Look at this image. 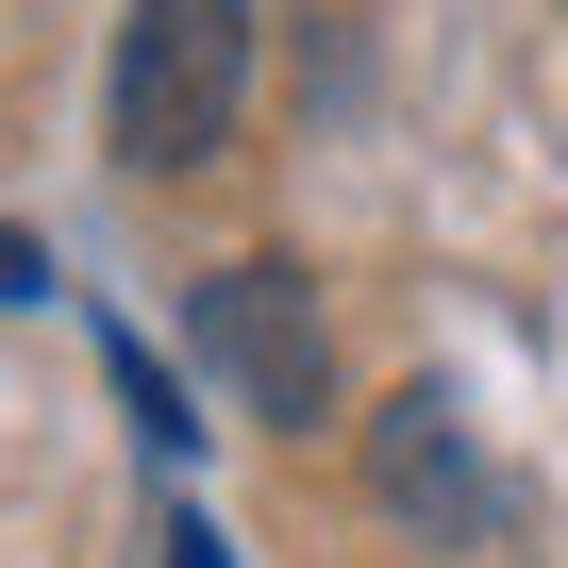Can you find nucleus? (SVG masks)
Returning a JSON list of instances; mask_svg holds the SVG:
<instances>
[{
    "instance_id": "nucleus-1",
    "label": "nucleus",
    "mask_w": 568,
    "mask_h": 568,
    "mask_svg": "<svg viewBox=\"0 0 568 568\" xmlns=\"http://www.w3.org/2000/svg\"><path fill=\"white\" fill-rule=\"evenodd\" d=\"M234 101H251V0H134L118 18V84H101L118 168H201Z\"/></svg>"
},
{
    "instance_id": "nucleus-2",
    "label": "nucleus",
    "mask_w": 568,
    "mask_h": 568,
    "mask_svg": "<svg viewBox=\"0 0 568 568\" xmlns=\"http://www.w3.org/2000/svg\"><path fill=\"white\" fill-rule=\"evenodd\" d=\"M184 335H201V368L267 418V435H302V418H335V335H318V284L284 267V251H234V267H201L184 284Z\"/></svg>"
},
{
    "instance_id": "nucleus-3",
    "label": "nucleus",
    "mask_w": 568,
    "mask_h": 568,
    "mask_svg": "<svg viewBox=\"0 0 568 568\" xmlns=\"http://www.w3.org/2000/svg\"><path fill=\"white\" fill-rule=\"evenodd\" d=\"M368 485H385V518H418V535H485V518H501V485H485L452 385H402V402L368 418Z\"/></svg>"
},
{
    "instance_id": "nucleus-4",
    "label": "nucleus",
    "mask_w": 568,
    "mask_h": 568,
    "mask_svg": "<svg viewBox=\"0 0 568 568\" xmlns=\"http://www.w3.org/2000/svg\"><path fill=\"white\" fill-rule=\"evenodd\" d=\"M118 402H134V435H151V452H184V435H201V418H184V402H168V368H151V352H134V335H118Z\"/></svg>"
},
{
    "instance_id": "nucleus-5",
    "label": "nucleus",
    "mask_w": 568,
    "mask_h": 568,
    "mask_svg": "<svg viewBox=\"0 0 568 568\" xmlns=\"http://www.w3.org/2000/svg\"><path fill=\"white\" fill-rule=\"evenodd\" d=\"M168 568H234V535L217 518H168Z\"/></svg>"
},
{
    "instance_id": "nucleus-6",
    "label": "nucleus",
    "mask_w": 568,
    "mask_h": 568,
    "mask_svg": "<svg viewBox=\"0 0 568 568\" xmlns=\"http://www.w3.org/2000/svg\"><path fill=\"white\" fill-rule=\"evenodd\" d=\"M34 284H51V251H34V234H0V302H34Z\"/></svg>"
}]
</instances>
